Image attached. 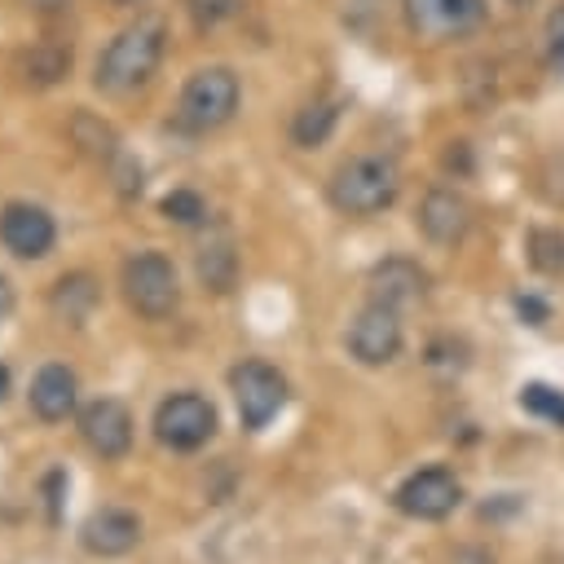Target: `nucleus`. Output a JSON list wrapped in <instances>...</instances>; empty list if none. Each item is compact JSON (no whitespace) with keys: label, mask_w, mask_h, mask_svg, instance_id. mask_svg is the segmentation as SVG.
I'll list each match as a JSON object with an SVG mask.
<instances>
[{"label":"nucleus","mask_w":564,"mask_h":564,"mask_svg":"<svg viewBox=\"0 0 564 564\" xmlns=\"http://www.w3.org/2000/svg\"><path fill=\"white\" fill-rule=\"evenodd\" d=\"M335 119H339V106L326 101V97H317V101H308V106L295 110V119H291V141H295L300 150L326 145V137L335 132Z\"/></svg>","instance_id":"17"},{"label":"nucleus","mask_w":564,"mask_h":564,"mask_svg":"<svg viewBox=\"0 0 564 564\" xmlns=\"http://www.w3.org/2000/svg\"><path fill=\"white\" fill-rule=\"evenodd\" d=\"M401 194V167L388 154H357L339 163L326 181V198L344 216H379Z\"/></svg>","instance_id":"2"},{"label":"nucleus","mask_w":564,"mask_h":564,"mask_svg":"<svg viewBox=\"0 0 564 564\" xmlns=\"http://www.w3.org/2000/svg\"><path fill=\"white\" fill-rule=\"evenodd\" d=\"M238 75L229 66H203L185 79L181 88V101H176V123L185 132H216L220 123L234 119L238 110Z\"/></svg>","instance_id":"3"},{"label":"nucleus","mask_w":564,"mask_h":564,"mask_svg":"<svg viewBox=\"0 0 564 564\" xmlns=\"http://www.w3.org/2000/svg\"><path fill=\"white\" fill-rule=\"evenodd\" d=\"M22 70H26V84H35V88L57 84V79L70 70V48H57V44H35V48L26 53Z\"/></svg>","instance_id":"20"},{"label":"nucleus","mask_w":564,"mask_h":564,"mask_svg":"<svg viewBox=\"0 0 564 564\" xmlns=\"http://www.w3.org/2000/svg\"><path fill=\"white\" fill-rule=\"evenodd\" d=\"M458 502H463V480L449 467H419L392 494V507L410 520H445L454 516Z\"/></svg>","instance_id":"9"},{"label":"nucleus","mask_w":564,"mask_h":564,"mask_svg":"<svg viewBox=\"0 0 564 564\" xmlns=\"http://www.w3.org/2000/svg\"><path fill=\"white\" fill-rule=\"evenodd\" d=\"M0 242L18 260H44L57 242V225L35 203H4L0 212Z\"/></svg>","instance_id":"11"},{"label":"nucleus","mask_w":564,"mask_h":564,"mask_svg":"<svg viewBox=\"0 0 564 564\" xmlns=\"http://www.w3.org/2000/svg\"><path fill=\"white\" fill-rule=\"evenodd\" d=\"M216 432V405L198 392H172L167 401H159L154 410V436L167 445V449H198L207 445Z\"/></svg>","instance_id":"8"},{"label":"nucleus","mask_w":564,"mask_h":564,"mask_svg":"<svg viewBox=\"0 0 564 564\" xmlns=\"http://www.w3.org/2000/svg\"><path fill=\"white\" fill-rule=\"evenodd\" d=\"M26 4H31V9H44V13H53V9H62L66 0H26Z\"/></svg>","instance_id":"28"},{"label":"nucleus","mask_w":564,"mask_h":564,"mask_svg":"<svg viewBox=\"0 0 564 564\" xmlns=\"http://www.w3.org/2000/svg\"><path fill=\"white\" fill-rule=\"evenodd\" d=\"M401 13H405V26L414 40L449 44V40H467L471 31L485 26L489 0H401Z\"/></svg>","instance_id":"6"},{"label":"nucleus","mask_w":564,"mask_h":564,"mask_svg":"<svg viewBox=\"0 0 564 564\" xmlns=\"http://www.w3.org/2000/svg\"><path fill=\"white\" fill-rule=\"evenodd\" d=\"M542 57H546L551 75H564V0L542 22Z\"/></svg>","instance_id":"23"},{"label":"nucleus","mask_w":564,"mask_h":564,"mask_svg":"<svg viewBox=\"0 0 564 564\" xmlns=\"http://www.w3.org/2000/svg\"><path fill=\"white\" fill-rule=\"evenodd\" d=\"M48 304H53V313H57L62 322L79 326V322H88V313L101 304V286H97L93 273H66V278L53 282Z\"/></svg>","instance_id":"16"},{"label":"nucleus","mask_w":564,"mask_h":564,"mask_svg":"<svg viewBox=\"0 0 564 564\" xmlns=\"http://www.w3.org/2000/svg\"><path fill=\"white\" fill-rule=\"evenodd\" d=\"M507 4H511V9H529L533 0H507Z\"/></svg>","instance_id":"30"},{"label":"nucleus","mask_w":564,"mask_h":564,"mask_svg":"<svg viewBox=\"0 0 564 564\" xmlns=\"http://www.w3.org/2000/svg\"><path fill=\"white\" fill-rule=\"evenodd\" d=\"M119 286H123L128 308L137 317H145V322H159V317H167L181 304V282H176V269H172V260L163 251H137V256H128Z\"/></svg>","instance_id":"4"},{"label":"nucleus","mask_w":564,"mask_h":564,"mask_svg":"<svg viewBox=\"0 0 564 564\" xmlns=\"http://www.w3.org/2000/svg\"><path fill=\"white\" fill-rule=\"evenodd\" d=\"M31 410H35V419H44V423H62V419H70L75 414V401H79V379H75V370H66L62 361H48V366H40L35 370V379H31Z\"/></svg>","instance_id":"14"},{"label":"nucleus","mask_w":564,"mask_h":564,"mask_svg":"<svg viewBox=\"0 0 564 564\" xmlns=\"http://www.w3.org/2000/svg\"><path fill=\"white\" fill-rule=\"evenodd\" d=\"M189 4V13H194V22L198 26H216L220 18H229L234 13V4L238 0H185Z\"/></svg>","instance_id":"24"},{"label":"nucleus","mask_w":564,"mask_h":564,"mask_svg":"<svg viewBox=\"0 0 564 564\" xmlns=\"http://www.w3.org/2000/svg\"><path fill=\"white\" fill-rule=\"evenodd\" d=\"M13 304H18V295H13V282H9L4 273H0V322H4L9 313H13Z\"/></svg>","instance_id":"27"},{"label":"nucleus","mask_w":564,"mask_h":564,"mask_svg":"<svg viewBox=\"0 0 564 564\" xmlns=\"http://www.w3.org/2000/svg\"><path fill=\"white\" fill-rule=\"evenodd\" d=\"M520 410L533 419H546L555 427H564V392L551 383H524L520 388Z\"/></svg>","instance_id":"21"},{"label":"nucleus","mask_w":564,"mask_h":564,"mask_svg":"<svg viewBox=\"0 0 564 564\" xmlns=\"http://www.w3.org/2000/svg\"><path fill=\"white\" fill-rule=\"evenodd\" d=\"M414 225L432 247H458L471 229V203L449 185H432L414 212Z\"/></svg>","instance_id":"10"},{"label":"nucleus","mask_w":564,"mask_h":564,"mask_svg":"<svg viewBox=\"0 0 564 564\" xmlns=\"http://www.w3.org/2000/svg\"><path fill=\"white\" fill-rule=\"evenodd\" d=\"M159 212L172 220V225H203L207 220V198L198 194V189H172V194H163L159 198Z\"/></svg>","instance_id":"22"},{"label":"nucleus","mask_w":564,"mask_h":564,"mask_svg":"<svg viewBox=\"0 0 564 564\" xmlns=\"http://www.w3.org/2000/svg\"><path fill=\"white\" fill-rule=\"evenodd\" d=\"M9 397V366H0V401Z\"/></svg>","instance_id":"29"},{"label":"nucleus","mask_w":564,"mask_h":564,"mask_svg":"<svg viewBox=\"0 0 564 564\" xmlns=\"http://www.w3.org/2000/svg\"><path fill=\"white\" fill-rule=\"evenodd\" d=\"M198 278L212 291H229L238 282V251H234V242L225 234H216L212 242L198 247Z\"/></svg>","instance_id":"18"},{"label":"nucleus","mask_w":564,"mask_h":564,"mask_svg":"<svg viewBox=\"0 0 564 564\" xmlns=\"http://www.w3.org/2000/svg\"><path fill=\"white\" fill-rule=\"evenodd\" d=\"M401 344H405L401 308L379 304V300H370V304L348 322V335H344L348 357L361 361V366H388V361H397Z\"/></svg>","instance_id":"7"},{"label":"nucleus","mask_w":564,"mask_h":564,"mask_svg":"<svg viewBox=\"0 0 564 564\" xmlns=\"http://www.w3.org/2000/svg\"><path fill=\"white\" fill-rule=\"evenodd\" d=\"M524 251H529V264H533L538 273H546V278H560V273H564V234H560V229H551V225L529 229Z\"/></svg>","instance_id":"19"},{"label":"nucleus","mask_w":564,"mask_h":564,"mask_svg":"<svg viewBox=\"0 0 564 564\" xmlns=\"http://www.w3.org/2000/svg\"><path fill=\"white\" fill-rule=\"evenodd\" d=\"M229 392H234V405H238V419L247 432H260L269 427L282 405H286V379L278 366L260 361V357H247L229 370Z\"/></svg>","instance_id":"5"},{"label":"nucleus","mask_w":564,"mask_h":564,"mask_svg":"<svg viewBox=\"0 0 564 564\" xmlns=\"http://www.w3.org/2000/svg\"><path fill=\"white\" fill-rule=\"evenodd\" d=\"M163 48H167V22L159 13H141L137 22H128L97 57V70H93V84L97 93L106 97H128L137 88H145L163 62Z\"/></svg>","instance_id":"1"},{"label":"nucleus","mask_w":564,"mask_h":564,"mask_svg":"<svg viewBox=\"0 0 564 564\" xmlns=\"http://www.w3.org/2000/svg\"><path fill=\"white\" fill-rule=\"evenodd\" d=\"M79 436L97 458H123L132 445V414L119 397H97L79 410Z\"/></svg>","instance_id":"12"},{"label":"nucleus","mask_w":564,"mask_h":564,"mask_svg":"<svg viewBox=\"0 0 564 564\" xmlns=\"http://www.w3.org/2000/svg\"><path fill=\"white\" fill-rule=\"evenodd\" d=\"M62 498H66V471L53 467V471L44 476V502H48V520H53V524L62 520Z\"/></svg>","instance_id":"25"},{"label":"nucleus","mask_w":564,"mask_h":564,"mask_svg":"<svg viewBox=\"0 0 564 564\" xmlns=\"http://www.w3.org/2000/svg\"><path fill=\"white\" fill-rule=\"evenodd\" d=\"M423 295H427V273L405 256H388L370 269V300L405 308V304H419Z\"/></svg>","instance_id":"15"},{"label":"nucleus","mask_w":564,"mask_h":564,"mask_svg":"<svg viewBox=\"0 0 564 564\" xmlns=\"http://www.w3.org/2000/svg\"><path fill=\"white\" fill-rule=\"evenodd\" d=\"M137 542H141V520L128 507H101L79 524V546L88 555H101V560L128 555Z\"/></svg>","instance_id":"13"},{"label":"nucleus","mask_w":564,"mask_h":564,"mask_svg":"<svg viewBox=\"0 0 564 564\" xmlns=\"http://www.w3.org/2000/svg\"><path fill=\"white\" fill-rule=\"evenodd\" d=\"M115 4H137V0H115Z\"/></svg>","instance_id":"31"},{"label":"nucleus","mask_w":564,"mask_h":564,"mask_svg":"<svg viewBox=\"0 0 564 564\" xmlns=\"http://www.w3.org/2000/svg\"><path fill=\"white\" fill-rule=\"evenodd\" d=\"M516 308H520V317H524L529 326H542V322L551 317V308H546L542 300H533V295H516Z\"/></svg>","instance_id":"26"}]
</instances>
